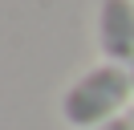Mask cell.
I'll list each match as a JSON object with an SVG mask.
<instances>
[{
	"label": "cell",
	"instance_id": "cell-5",
	"mask_svg": "<svg viewBox=\"0 0 134 130\" xmlns=\"http://www.w3.org/2000/svg\"><path fill=\"white\" fill-rule=\"evenodd\" d=\"M130 114H134V110H130Z\"/></svg>",
	"mask_w": 134,
	"mask_h": 130
},
{
	"label": "cell",
	"instance_id": "cell-4",
	"mask_svg": "<svg viewBox=\"0 0 134 130\" xmlns=\"http://www.w3.org/2000/svg\"><path fill=\"white\" fill-rule=\"evenodd\" d=\"M130 73H134V65H130Z\"/></svg>",
	"mask_w": 134,
	"mask_h": 130
},
{
	"label": "cell",
	"instance_id": "cell-2",
	"mask_svg": "<svg viewBox=\"0 0 134 130\" xmlns=\"http://www.w3.org/2000/svg\"><path fill=\"white\" fill-rule=\"evenodd\" d=\"M98 49L110 65H134V0L98 4Z\"/></svg>",
	"mask_w": 134,
	"mask_h": 130
},
{
	"label": "cell",
	"instance_id": "cell-3",
	"mask_svg": "<svg viewBox=\"0 0 134 130\" xmlns=\"http://www.w3.org/2000/svg\"><path fill=\"white\" fill-rule=\"evenodd\" d=\"M98 130H134V114H122V118L106 122V126H98Z\"/></svg>",
	"mask_w": 134,
	"mask_h": 130
},
{
	"label": "cell",
	"instance_id": "cell-1",
	"mask_svg": "<svg viewBox=\"0 0 134 130\" xmlns=\"http://www.w3.org/2000/svg\"><path fill=\"white\" fill-rule=\"evenodd\" d=\"M134 98V73L126 65H93L61 94V118L73 130H98L106 122L122 118V110Z\"/></svg>",
	"mask_w": 134,
	"mask_h": 130
}]
</instances>
